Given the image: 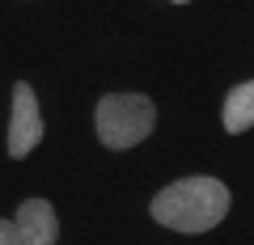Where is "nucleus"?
Wrapping results in <instances>:
<instances>
[{
	"instance_id": "obj_1",
	"label": "nucleus",
	"mask_w": 254,
	"mask_h": 245,
	"mask_svg": "<svg viewBox=\"0 0 254 245\" xmlns=\"http://www.w3.org/2000/svg\"><path fill=\"white\" fill-rule=\"evenodd\" d=\"M229 191L216 178H178L153 199V220L174 233H208L225 220Z\"/></svg>"
},
{
	"instance_id": "obj_2",
	"label": "nucleus",
	"mask_w": 254,
	"mask_h": 245,
	"mask_svg": "<svg viewBox=\"0 0 254 245\" xmlns=\"http://www.w3.org/2000/svg\"><path fill=\"white\" fill-rule=\"evenodd\" d=\"M153 123H157V106L144 93H106L98 101V136L115 152L136 148L140 140H148Z\"/></svg>"
},
{
	"instance_id": "obj_3",
	"label": "nucleus",
	"mask_w": 254,
	"mask_h": 245,
	"mask_svg": "<svg viewBox=\"0 0 254 245\" xmlns=\"http://www.w3.org/2000/svg\"><path fill=\"white\" fill-rule=\"evenodd\" d=\"M43 140V114H38V98L26 81L13 85V123H9V156L34 152V144Z\"/></svg>"
},
{
	"instance_id": "obj_4",
	"label": "nucleus",
	"mask_w": 254,
	"mask_h": 245,
	"mask_svg": "<svg viewBox=\"0 0 254 245\" xmlns=\"http://www.w3.org/2000/svg\"><path fill=\"white\" fill-rule=\"evenodd\" d=\"M17 233H21V245H55V207L47 199H26L17 207Z\"/></svg>"
},
{
	"instance_id": "obj_5",
	"label": "nucleus",
	"mask_w": 254,
	"mask_h": 245,
	"mask_svg": "<svg viewBox=\"0 0 254 245\" xmlns=\"http://www.w3.org/2000/svg\"><path fill=\"white\" fill-rule=\"evenodd\" d=\"M254 127V81L237 85V89H229L225 98V131H250Z\"/></svg>"
},
{
	"instance_id": "obj_6",
	"label": "nucleus",
	"mask_w": 254,
	"mask_h": 245,
	"mask_svg": "<svg viewBox=\"0 0 254 245\" xmlns=\"http://www.w3.org/2000/svg\"><path fill=\"white\" fill-rule=\"evenodd\" d=\"M0 245H21V233H17V220H0Z\"/></svg>"
},
{
	"instance_id": "obj_7",
	"label": "nucleus",
	"mask_w": 254,
	"mask_h": 245,
	"mask_svg": "<svg viewBox=\"0 0 254 245\" xmlns=\"http://www.w3.org/2000/svg\"><path fill=\"white\" fill-rule=\"evenodd\" d=\"M174 4H187V0H174Z\"/></svg>"
}]
</instances>
